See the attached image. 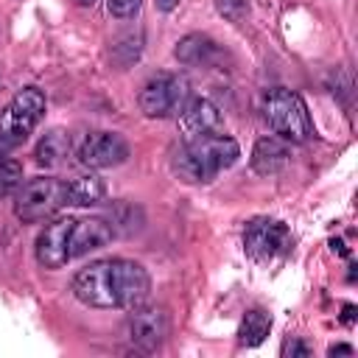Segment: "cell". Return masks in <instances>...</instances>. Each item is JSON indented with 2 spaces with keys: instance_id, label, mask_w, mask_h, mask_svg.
Listing matches in <instances>:
<instances>
[{
  "instance_id": "603a6c76",
  "label": "cell",
  "mask_w": 358,
  "mask_h": 358,
  "mask_svg": "<svg viewBox=\"0 0 358 358\" xmlns=\"http://www.w3.org/2000/svg\"><path fill=\"white\" fill-rule=\"evenodd\" d=\"M341 322H344V324H352V322H355V305H344Z\"/></svg>"
},
{
  "instance_id": "3957f363",
  "label": "cell",
  "mask_w": 358,
  "mask_h": 358,
  "mask_svg": "<svg viewBox=\"0 0 358 358\" xmlns=\"http://www.w3.org/2000/svg\"><path fill=\"white\" fill-rule=\"evenodd\" d=\"M263 115H266L268 126H271L282 140L305 143V140L313 134V123H310L308 106H305V101H302L296 92H291V90H282V87L268 90L266 98H263Z\"/></svg>"
},
{
  "instance_id": "cb8c5ba5",
  "label": "cell",
  "mask_w": 358,
  "mask_h": 358,
  "mask_svg": "<svg viewBox=\"0 0 358 358\" xmlns=\"http://www.w3.org/2000/svg\"><path fill=\"white\" fill-rule=\"evenodd\" d=\"M154 3H157L159 11H173V8L179 6V0H154Z\"/></svg>"
},
{
  "instance_id": "30bf717a",
  "label": "cell",
  "mask_w": 358,
  "mask_h": 358,
  "mask_svg": "<svg viewBox=\"0 0 358 358\" xmlns=\"http://www.w3.org/2000/svg\"><path fill=\"white\" fill-rule=\"evenodd\" d=\"M76 218H56L45 224V229L36 235L34 252L39 266L45 268H62L70 260V232H73Z\"/></svg>"
},
{
  "instance_id": "9c48e42d",
  "label": "cell",
  "mask_w": 358,
  "mask_h": 358,
  "mask_svg": "<svg viewBox=\"0 0 358 358\" xmlns=\"http://www.w3.org/2000/svg\"><path fill=\"white\" fill-rule=\"evenodd\" d=\"M126 336L143 352L157 350L168 336V313L162 308H143V305L131 308L126 319Z\"/></svg>"
},
{
  "instance_id": "44dd1931",
  "label": "cell",
  "mask_w": 358,
  "mask_h": 358,
  "mask_svg": "<svg viewBox=\"0 0 358 358\" xmlns=\"http://www.w3.org/2000/svg\"><path fill=\"white\" fill-rule=\"evenodd\" d=\"M280 355H282V358H308L310 350H308V344L299 341L296 336H288V338L282 341V347H280Z\"/></svg>"
},
{
  "instance_id": "9a60e30c",
  "label": "cell",
  "mask_w": 358,
  "mask_h": 358,
  "mask_svg": "<svg viewBox=\"0 0 358 358\" xmlns=\"http://www.w3.org/2000/svg\"><path fill=\"white\" fill-rule=\"evenodd\" d=\"M103 193H106V187H103L101 176H95V173H81L67 182V204H73V207L101 204Z\"/></svg>"
},
{
  "instance_id": "d6986e66",
  "label": "cell",
  "mask_w": 358,
  "mask_h": 358,
  "mask_svg": "<svg viewBox=\"0 0 358 358\" xmlns=\"http://www.w3.org/2000/svg\"><path fill=\"white\" fill-rule=\"evenodd\" d=\"M215 11L229 22H241L249 14V3L246 0H215Z\"/></svg>"
},
{
  "instance_id": "ba28073f",
  "label": "cell",
  "mask_w": 358,
  "mask_h": 358,
  "mask_svg": "<svg viewBox=\"0 0 358 358\" xmlns=\"http://www.w3.org/2000/svg\"><path fill=\"white\" fill-rule=\"evenodd\" d=\"M246 255L257 263H271L291 249V229L282 221H255L243 235Z\"/></svg>"
},
{
  "instance_id": "8fae6325",
  "label": "cell",
  "mask_w": 358,
  "mask_h": 358,
  "mask_svg": "<svg viewBox=\"0 0 358 358\" xmlns=\"http://www.w3.org/2000/svg\"><path fill=\"white\" fill-rule=\"evenodd\" d=\"M221 126H224L221 109H218L210 98H193V101H187V106L179 112V129H182L185 140L218 134Z\"/></svg>"
},
{
  "instance_id": "ac0fdd59",
  "label": "cell",
  "mask_w": 358,
  "mask_h": 358,
  "mask_svg": "<svg viewBox=\"0 0 358 358\" xmlns=\"http://www.w3.org/2000/svg\"><path fill=\"white\" fill-rule=\"evenodd\" d=\"M17 187H22V165L14 159H3L0 162V196L14 193Z\"/></svg>"
},
{
  "instance_id": "52a82bcc",
  "label": "cell",
  "mask_w": 358,
  "mask_h": 358,
  "mask_svg": "<svg viewBox=\"0 0 358 358\" xmlns=\"http://www.w3.org/2000/svg\"><path fill=\"white\" fill-rule=\"evenodd\" d=\"M76 157L87 168H112L126 162L129 143L117 131H87L76 143Z\"/></svg>"
},
{
  "instance_id": "d4e9b609",
  "label": "cell",
  "mask_w": 358,
  "mask_h": 358,
  "mask_svg": "<svg viewBox=\"0 0 358 358\" xmlns=\"http://www.w3.org/2000/svg\"><path fill=\"white\" fill-rule=\"evenodd\" d=\"M11 148H14V145H11V143H6V140L0 137V162H3V157H6V154H8Z\"/></svg>"
},
{
  "instance_id": "5bb4252c",
  "label": "cell",
  "mask_w": 358,
  "mask_h": 358,
  "mask_svg": "<svg viewBox=\"0 0 358 358\" xmlns=\"http://www.w3.org/2000/svg\"><path fill=\"white\" fill-rule=\"evenodd\" d=\"M67 154H70V137H67V131H62V129L45 131L42 140L36 143V148H34V159H36V165H42V168H56V165H62Z\"/></svg>"
},
{
  "instance_id": "5b68a950",
  "label": "cell",
  "mask_w": 358,
  "mask_h": 358,
  "mask_svg": "<svg viewBox=\"0 0 358 358\" xmlns=\"http://www.w3.org/2000/svg\"><path fill=\"white\" fill-rule=\"evenodd\" d=\"M187 101H190L187 81L179 76H168V73L148 78L137 95V103L143 115L148 117H173L187 106Z\"/></svg>"
},
{
  "instance_id": "4fadbf2b",
  "label": "cell",
  "mask_w": 358,
  "mask_h": 358,
  "mask_svg": "<svg viewBox=\"0 0 358 358\" xmlns=\"http://www.w3.org/2000/svg\"><path fill=\"white\" fill-rule=\"evenodd\" d=\"M288 162V145L280 140V137H260L252 148V168L255 173L260 176H268V173H277L282 171Z\"/></svg>"
},
{
  "instance_id": "8992f818",
  "label": "cell",
  "mask_w": 358,
  "mask_h": 358,
  "mask_svg": "<svg viewBox=\"0 0 358 358\" xmlns=\"http://www.w3.org/2000/svg\"><path fill=\"white\" fill-rule=\"evenodd\" d=\"M45 112V95L36 87H22L0 112V137L11 145L25 140Z\"/></svg>"
},
{
  "instance_id": "6da1fadb",
  "label": "cell",
  "mask_w": 358,
  "mask_h": 358,
  "mask_svg": "<svg viewBox=\"0 0 358 358\" xmlns=\"http://www.w3.org/2000/svg\"><path fill=\"white\" fill-rule=\"evenodd\" d=\"M151 291L148 271L123 257L95 260L73 280V294L90 308H137Z\"/></svg>"
},
{
  "instance_id": "7c38bea8",
  "label": "cell",
  "mask_w": 358,
  "mask_h": 358,
  "mask_svg": "<svg viewBox=\"0 0 358 358\" xmlns=\"http://www.w3.org/2000/svg\"><path fill=\"white\" fill-rule=\"evenodd\" d=\"M112 238H115V232H112L106 218H81V221H76L73 232H70V260L84 257V255L106 246Z\"/></svg>"
},
{
  "instance_id": "ffe728a7",
  "label": "cell",
  "mask_w": 358,
  "mask_h": 358,
  "mask_svg": "<svg viewBox=\"0 0 358 358\" xmlns=\"http://www.w3.org/2000/svg\"><path fill=\"white\" fill-rule=\"evenodd\" d=\"M140 3L143 0H106V8H109V14L126 20V17H134L140 11Z\"/></svg>"
},
{
  "instance_id": "2e32d148",
  "label": "cell",
  "mask_w": 358,
  "mask_h": 358,
  "mask_svg": "<svg viewBox=\"0 0 358 358\" xmlns=\"http://www.w3.org/2000/svg\"><path fill=\"white\" fill-rule=\"evenodd\" d=\"M213 53H215V42L210 36H201V34H187L173 48V56L182 64H204V62H210Z\"/></svg>"
},
{
  "instance_id": "7402d4cb",
  "label": "cell",
  "mask_w": 358,
  "mask_h": 358,
  "mask_svg": "<svg viewBox=\"0 0 358 358\" xmlns=\"http://www.w3.org/2000/svg\"><path fill=\"white\" fill-rule=\"evenodd\" d=\"M355 350L350 347V344H333L330 350H327V355H352Z\"/></svg>"
},
{
  "instance_id": "7a4b0ae2",
  "label": "cell",
  "mask_w": 358,
  "mask_h": 358,
  "mask_svg": "<svg viewBox=\"0 0 358 358\" xmlns=\"http://www.w3.org/2000/svg\"><path fill=\"white\" fill-rule=\"evenodd\" d=\"M238 157H241V148L229 134H207V137L187 140L173 154L171 168L182 182L199 185V182L215 179L224 168L235 165Z\"/></svg>"
},
{
  "instance_id": "484cf974",
  "label": "cell",
  "mask_w": 358,
  "mask_h": 358,
  "mask_svg": "<svg viewBox=\"0 0 358 358\" xmlns=\"http://www.w3.org/2000/svg\"><path fill=\"white\" fill-rule=\"evenodd\" d=\"M76 3H78V6H92L95 0H76Z\"/></svg>"
},
{
  "instance_id": "e0dca14e",
  "label": "cell",
  "mask_w": 358,
  "mask_h": 358,
  "mask_svg": "<svg viewBox=\"0 0 358 358\" xmlns=\"http://www.w3.org/2000/svg\"><path fill=\"white\" fill-rule=\"evenodd\" d=\"M268 330H271V316L266 310H260V308L246 310V316L241 319V327H238V344L241 347H257L266 341Z\"/></svg>"
},
{
  "instance_id": "277c9868",
  "label": "cell",
  "mask_w": 358,
  "mask_h": 358,
  "mask_svg": "<svg viewBox=\"0 0 358 358\" xmlns=\"http://www.w3.org/2000/svg\"><path fill=\"white\" fill-rule=\"evenodd\" d=\"M62 207H67V182L56 176L31 179L14 199V215L22 221H45Z\"/></svg>"
}]
</instances>
